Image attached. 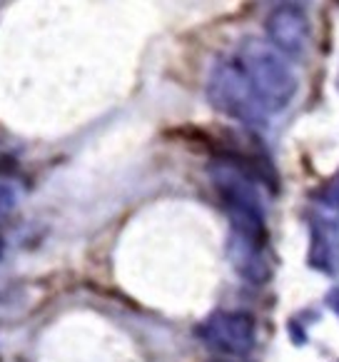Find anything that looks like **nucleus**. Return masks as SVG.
Wrapping results in <instances>:
<instances>
[{"mask_svg":"<svg viewBox=\"0 0 339 362\" xmlns=\"http://www.w3.org/2000/svg\"><path fill=\"white\" fill-rule=\"evenodd\" d=\"M267 43L285 58H304L312 43V23L304 8L277 6L265 21Z\"/></svg>","mask_w":339,"mask_h":362,"instance_id":"7ed1b4c3","label":"nucleus"},{"mask_svg":"<svg viewBox=\"0 0 339 362\" xmlns=\"http://www.w3.org/2000/svg\"><path fill=\"white\" fill-rule=\"evenodd\" d=\"M202 337L210 342L215 350L230 352V355H244L252 350L254 327L244 315H215L210 322L202 327Z\"/></svg>","mask_w":339,"mask_h":362,"instance_id":"20e7f679","label":"nucleus"},{"mask_svg":"<svg viewBox=\"0 0 339 362\" xmlns=\"http://www.w3.org/2000/svg\"><path fill=\"white\" fill-rule=\"evenodd\" d=\"M307 0H277V6H299L302 8Z\"/></svg>","mask_w":339,"mask_h":362,"instance_id":"423d86ee","label":"nucleus"},{"mask_svg":"<svg viewBox=\"0 0 339 362\" xmlns=\"http://www.w3.org/2000/svg\"><path fill=\"white\" fill-rule=\"evenodd\" d=\"M16 203H18V192H16V187H13V182L6 180V177H0V218L13 213Z\"/></svg>","mask_w":339,"mask_h":362,"instance_id":"39448f33","label":"nucleus"},{"mask_svg":"<svg viewBox=\"0 0 339 362\" xmlns=\"http://www.w3.org/2000/svg\"><path fill=\"white\" fill-rule=\"evenodd\" d=\"M232 55L252 83L267 115L285 110L290 105V100L297 95L299 80H297L295 70L287 63L285 55L277 53L267 40H260L254 35L239 40Z\"/></svg>","mask_w":339,"mask_h":362,"instance_id":"f257e3e1","label":"nucleus"},{"mask_svg":"<svg viewBox=\"0 0 339 362\" xmlns=\"http://www.w3.org/2000/svg\"><path fill=\"white\" fill-rule=\"evenodd\" d=\"M207 98L220 112L247 125H262L270 117L234 55H225L212 65L207 78Z\"/></svg>","mask_w":339,"mask_h":362,"instance_id":"f03ea898","label":"nucleus"},{"mask_svg":"<svg viewBox=\"0 0 339 362\" xmlns=\"http://www.w3.org/2000/svg\"><path fill=\"white\" fill-rule=\"evenodd\" d=\"M332 308H334V310H337V313H339V293H334V305H332Z\"/></svg>","mask_w":339,"mask_h":362,"instance_id":"0eeeda50","label":"nucleus"}]
</instances>
